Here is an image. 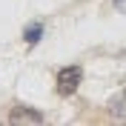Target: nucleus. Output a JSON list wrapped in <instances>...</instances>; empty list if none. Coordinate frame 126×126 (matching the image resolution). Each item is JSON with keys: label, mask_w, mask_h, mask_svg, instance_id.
Masks as SVG:
<instances>
[{"label": "nucleus", "mask_w": 126, "mask_h": 126, "mask_svg": "<svg viewBox=\"0 0 126 126\" xmlns=\"http://www.w3.org/2000/svg\"><path fill=\"white\" fill-rule=\"evenodd\" d=\"M80 80H83V69H80V66H63V69L57 72L55 83H57V92H60L63 97H69V94L78 92Z\"/></svg>", "instance_id": "obj_1"}, {"label": "nucleus", "mask_w": 126, "mask_h": 126, "mask_svg": "<svg viewBox=\"0 0 126 126\" xmlns=\"http://www.w3.org/2000/svg\"><path fill=\"white\" fill-rule=\"evenodd\" d=\"M9 120H12V123H40L43 115L34 112V109H23V106H17V109L9 115Z\"/></svg>", "instance_id": "obj_2"}, {"label": "nucleus", "mask_w": 126, "mask_h": 126, "mask_svg": "<svg viewBox=\"0 0 126 126\" xmlns=\"http://www.w3.org/2000/svg\"><path fill=\"white\" fill-rule=\"evenodd\" d=\"M40 34H43V23H32V26H26V32H23V40L34 46V43L40 40Z\"/></svg>", "instance_id": "obj_3"}, {"label": "nucleus", "mask_w": 126, "mask_h": 126, "mask_svg": "<svg viewBox=\"0 0 126 126\" xmlns=\"http://www.w3.org/2000/svg\"><path fill=\"white\" fill-rule=\"evenodd\" d=\"M112 6H115V9L120 12V9H126V0H112Z\"/></svg>", "instance_id": "obj_4"}]
</instances>
